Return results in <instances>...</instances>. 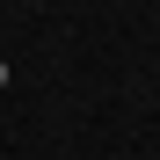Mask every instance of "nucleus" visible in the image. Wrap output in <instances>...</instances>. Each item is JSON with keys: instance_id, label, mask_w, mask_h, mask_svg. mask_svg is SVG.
<instances>
[{"instance_id": "1", "label": "nucleus", "mask_w": 160, "mask_h": 160, "mask_svg": "<svg viewBox=\"0 0 160 160\" xmlns=\"http://www.w3.org/2000/svg\"><path fill=\"white\" fill-rule=\"evenodd\" d=\"M0 88H8V58H0Z\"/></svg>"}]
</instances>
